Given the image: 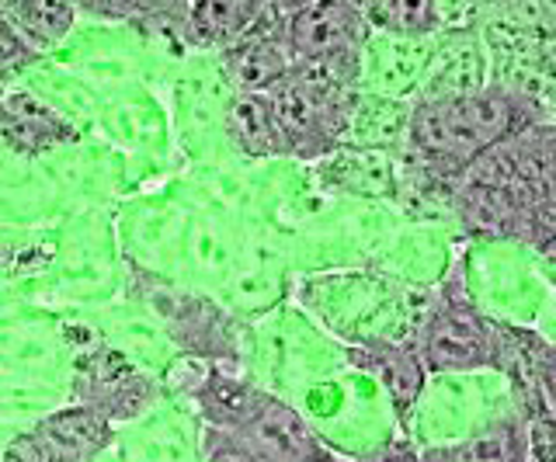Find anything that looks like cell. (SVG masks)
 Wrapping results in <instances>:
<instances>
[{
    "instance_id": "1",
    "label": "cell",
    "mask_w": 556,
    "mask_h": 462,
    "mask_svg": "<svg viewBox=\"0 0 556 462\" xmlns=\"http://www.w3.org/2000/svg\"><path fill=\"white\" fill-rule=\"evenodd\" d=\"M188 400L205 427L233 435L265 462H338L300 410L216 365L199 372Z\"/></svg>"
},
{
    "instance_id": "2",
    "label": "cell",
    "mask_w": 556,
    "mask_h": 462,
    "mask_svg": "<svg viewBox=\"0 0 556 462\" xmlns=\"http://www.w3.org/2000/svg\"><path fill=\"white\" fill-rule=\"evenodd\" d=\"M66 345H70V403L94 410L115 427H126L170 393L164 383L147 375L132 358L122 355L112 341H104L101 331L87 320H66Z\"/></svg>"
},
{
    "instance_id": "3",
    "label": "cell",
    "mask_w": 556,
    "mask_h": 462,
    "mask_svg": "<svg viewBox=\"0 0 556 462\" xmlns=\"http://www.w3.org/2000/svg\"><path fill=\"white\" fill-rule=\"evenodd\" d=\"M521 108L508 94H466L421 105L414 115V146L425 153L434 167L456 170L466 167L486 146L501 143L518 129Z\"/></svg>"
},
{
    "instance_id": "4",
    "label": "cell",
    "mask_w": 556,
    "mask_h": 462,
    "mask_svg": "<svg viewBox=\"0 0 556 462\" xmlns=\"http://www.w3.org/2000/svg\"><path fill=\"white\" fill-rule=\"evenodd\" d=\"M278 126L289 143V157H324L352 123L355 91L352 84L317 70V66H292V74L268 91Z\"/></svg>"
},
{
    "instance_id": "5",
    "label": "cell",
    "mask_w": 556,
    "mask_h": 462,
    "mask_svg": "<svg viewBox=\"0 0 556 462\" xmlns=\"http://www.w3.org/2000/svg\"><path fill=\"white\" fill-rule=\"evenodd\" d=\"M365 11L358 4H282V42L292 66H317L352 84Z\"/></svg>"
},
{
    "instance_id": "6",
    "label": "cell",
    "mask_w": 556,
    "mask_h": 462,
    "mask_svg": "<svg viewBox=\"0 0 556 462\" xmlns=\"http://www.w3.org/2000/svg\"><path fill=\"white\" fill-rule=\"evenodd\" d=\"M84 132L39 94L11 88L0 94V146L22 161H42L49 153L77 146Z\"/></svg>"
},
{
    "instance_id": "7",
    "label": "cell",
    "mask_w": 556,
    "mask_h": 462,
    "mask_svg": "<svg viewBox=\"0 0 556 462\" xmlns=\"http://www.w3.org/2000/svg\"><path fill=\"white\" fill-rule=\"evenodd\" d=\"M219 70L233 94H268L292 74L289 49L282 42V4H268L248 36L219 53Z\"/></svg>"
},
{
    "instance_id": "8",
    "label": "cell",
    "mask_w": 556,
    "mask_h": 462,
    "mask_svg": "<svg viewBox=\"0 0 556 462\" xmlns=\"http://www.w3.org/2000/svg\"><path fill=\"white\" fill-rule=\"evenodd\" d=\"M497 341L491 328L463 303L431 313L425 334V365L434 372H469L497 365Z\"/></svg>"
},
{
    "instance_id": "9",
    "label": "cell",
    "mask_w": 556,
    "mask_h": 462,
    "mask_svg": "<svg viewBox=\"0 0 556 462\" xmlns=\"http://www.w3.org/2000/svg\"><path fill=\"white\" fill-rule=\"evenodd\" d=\"M185 403L167 397L147 418L118 427V449L126 462H202V427H191Z\"/></svg>"
},
{
    "instance_id": "10",
    "label": "cell",
    "mask_w": 556,
    "mask_h": 462,
    "mask_svg": "<svg viewBox=\"0 0 556 462\" xmlns=\"http://www.w3.org/2000/svg\"><path fill=\"white\" fill-rule=\"evenodd\" d=\"M268 4L254 0H202L185 4L181 18V49H230L265 18Z\"/></svg>"
},
{
    "instance_id": "11",
    "label": "cell",
    "mask_w": 556,
    "mask_h": 462,
    "mask_svg": "<svg viewBox=\"0 0 556 462\" xmlns=\"http://www.w3.org/2000/svg\"><path fill=\"white\" fill-rule=\"evenodd\" d=\"M98 123L112 132V140L126 150L132 161H156L164 153L161 146V126L164 115L156 112V101L147 91H118L112 101H101V118Z\"/></svg>"
},
{
    "instance_id": "12",
    "label": "cell",
    "mask_w": 556,
    "mask_h": 462,
    "mask_svg": "<svg viewBox=\"0 0 556 462\" xmlns=\"http://www.w3.org/2000/svg\"><path fill=\"white\" fill-rule=\"evenodd\" d=\"M226 136L248 157H289V143L268 94H230V101H226Z\"/></svg>"
},
{
    "instance_id": "13",
    "label": "cell",
    "mask_w": 556,
    "mask_h": 462,
    "mask_svg": "<svg viewBox=\"0 0 556 462\" xmlns=\"http://www.w3.org/2000/svg\"><path fill=\"white\" fill-rule=\"evenodd\" d=\"M348 358H352L362 372L379 375L400 418H404L414 407V400L421 397L425 372H421V362L414 358V351L387 345V341H362V345L348 348Z\"/></svg>"
},
{
    "instance_id": "14",
    "label": "cell",
    "mask_w": 556,
    "mask_h": 462,
    "mask_svg": "<svg viewBox=\"0 0 556 462\" xmlns=\"http://www.w3.org/2000/svg\"><path fill=\"white\" fill-rule=\"evenodd\" d=\"M4 8L8 18L17 25V31L39 49V53H52V49H63L77 28V4L70 0H8Z\"/></svg>"
},
{
    "instance_id": "15",
    "label": "cell",
    "mask_w": 556,
    "mask_h": 462,
    "mask_svg": "<svg viewBox=\"0 0 556 462\" xmlns=\"http://www.w3.org/2000/svg\"><path fill=\"white\" fill-rule=\"evenodd\" d=\"M417 462H526V438L518 427L504 424L459 445H442L417 455Z\"/></svg>"
},
{
    "instance_id": "16",
    "label": "cell",
    "mask_w": 556,
    "mask_h": 462,
    "mask_svg": "<svg viewBox=\"0 0 556 462\" xmlns=\"http://www.w3.org/2000/svg\"><path fill=\"white\" fill-rule=\"evenodd\" d=\"M39 63H46V56L17 31V25L0 8V88L25 80Z\"/></svg>"
},
{
    "instance_id": "17",
    "label": "cell",
    "mask_w": 556,
    "mask_h": 462,
    "mask_svg": "<svg viewBox=\"0 0 556 462\" xmlns=\"http://www.w3.org/2000/svg\"><path fill=\"white\" fill-rule=\"evenodd\" d=\"M365 18L372 25L387 28V31H400V36H421V31H431L439 25V14H434V4H425V0H396V4H369L365 8Z\"/></svg>"
},
{
    "instance_id": "18",
    "label": "cell",
    "mask_w": 556,
    "mask_h": 462,
    "mask_svg": "<svg viewBox=\"0 0 556 462\" xmlns=\"http://www.w3.org/2000/svg\"><path fill=\"white\" fill-rule=\"evenodd\" d=\"M0 462H77V459L66 455L63 449H56V445H52L42 432H35V424H22L11 435Z\"/></svg>"
},
{
    "instance_id": "19",
    "label": "cell",
    "mask_w": 556,
    "mask_h": 462,
    "mask_svg": "<svg viewBox=\"0 0 556 462\" xmlns=\"http://www.w3.org/2000/svg\"><path fill=\"white\" fill-rule=\"evenodd\" d=\"M202 462H265V459L254 455L248 445L237 441L233 435L202 424Z\"/></svg>"
},
{
    "instance_id": "20",
    "label": "cell",
    "mask_w": 556,
    "mask_h": 462,
    "mask_svg": "<svg viewBox=\"0 0 556 462\" xmlns=\"http://www.w3.org/2000/svg\"><path fill=\"white\" fill-rule=\"evenodd\" d=\"M526 351H529V369L539 380V386H543L549 410L556 414V348L546 345V341H539V337H529Z\"/></svg>"
},
{
    "instance_id": "21",
    "label": "cell",
    "mask_w": 556,
    "mask_h": 462,
    "mask_svg": "<svg viewBox=\"0 0 556 462\" xmlns=\"http://www.w3.org/2000/svg\"><path fill=\"white\" fill-rule=\"evenodd\" d=\"M535 455L539 462H556V421H549L546 432L535 435Z\"/></svg>"
},
{
    "instance_id": "22",
    "label": "cell",
    "mask_w": 556,
    "mask_h": 462,
    "mask_svg": "<svg viewBox=\"0 0 556 462\" xmlns=\"http://www.w3.org/2000/svg\"><path fill=\"white\" fill-rule=\"evenodd\" d=\"M98 462H126V455H122V449H118V445H115V449H109V452H104Z\"/></svg>"
},
{
    "instance_id": "23",
    "label": "cell",
    "mask_w": 556,
    "mask_h": 462,
    "mask_svg": "<svg viewBox=\"0 0 556 462\" xmlns=\"http://www.w3.org/2000/svg\"><path fill=\"white\" fill-rule=\"evenodd\" d=\"M379 462H417V455H407V452H393V455L379 459Z\"/></svg>"
},
{
    "instance_id": "24",
    "label": "cell",
    "mask_w": 556,
    "mask_h": 462,
    "mask_svg": "<svg viewBox=\"0 0 556 462\" xmlns=\"http://www.w3.org/2000/svg\"><path fill=\"white\" fill-rule=\"evenodd\" d=\"M549 279L556 282V254H553V261H549Z\"/></svg>"
}]
</instances>
